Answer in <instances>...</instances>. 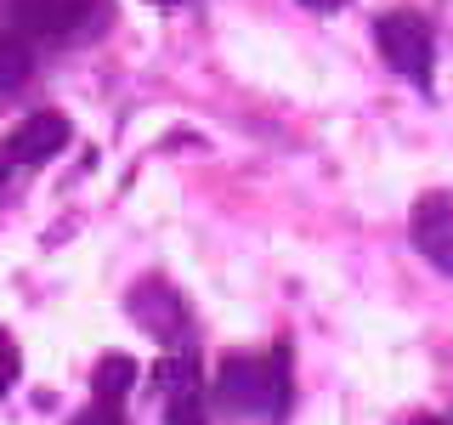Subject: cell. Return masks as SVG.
<instances>
[{
  "label": "cell",
  "instance_id": "obj_1",
  "mask_svg": "<svg viewBox=\"0 0 453 425\" xmlns=\"http://www.w3.org/2000/svg\"><path fill=\"white\" fill-rule=\"evenodd\" d=\"M216 403L226 414H255L278 420L289 408V352H233L216 368Z\"/></svg>",
  "mask_w": 453,
  "mask_h": 425
},
{
  "label": "cell",
  "instance_id": "obj_2",
  "mask_svg": "<svg viewBox=\"0 0 453 425\" xmlns=\"http://www.w3.org/2000/svg\"><path fill=\"white\" fill-rule=\"evenodd\" d=\"M374 40H380L386 63H391L403 80H414V85H431V74H436V40H431V23H425L414 6L380 12V23H374Z\"/></svg>",
  "mask_w": 453,
  "mask_h": 425
},
{
  "label": "cell",
  "instance_id": "obj_3",
  "mask_svg": "<svg viewBox=\"0 0 453 425\" xmlns=\"http://www.w3.org/2000/svg\"><path fill=\"white\" fill-rule=\"evenodd\" d=\"M153 386L165 391V425H204V391H198V363L188 352L153 368Z\"/></svg>",
  "mask_w": 453,
  "mask_h": 425
},
{
  "label": "cell",
  "instance_id": "obj_4",
  "mask_svg": "<svg viewBox=\"0 0 453 425\" xmlns=\"http://www.w3.org/2000/svg\"><path fill=\"white\" fill-rule=\"evenodd\" d=\"M6 18L28 40H51V35H74L91 18V0H6Z\"/></svg>",
  "mask_w": 453,
  "mask_h": 425
},
{
  "label": "cell",
  "instance_id": "obj_5",
  "mask_svg": "<svg viewBox=\"0 0 453 425\" xmlns=\"http://www.w3.org/2000/svg\"><path fill=\"white\" fill-rule=\"evenodd\" d=\"M131 312L142 318V329H153L165 346H181V335H188V306H181V295L159 278H148V283L131 290Z\"/></svg>",
  "mask_w": 453,
  "mask_h": 425
},
{
  "label": "cell",
  "instance_id": "obj_6",
  "mask_svg": "<svg viewBox=\"0 0 453 425\" xmlns=\"http://www.w3.org/2000/svg\"><path fill=\"white\" fill-rule=\"evenodd\" d=\"M63 142H68V120L63 113H28V120L18 125V131L6 136V165H46L63 153Z\"/></svg>",
  "mask_w": 453,
  "mask_h": 425
},
{
  "label": "cell",
  "instance_id": "obj_7",
  "mask_svg": "<svg viewBox=\"0 0 453 425\" xmlns=\"http://www.w3.org/2000/svg\"><path fill=\"white\" fill-rule=\"evenodd\" d=\"M414 244L425 250V261H436L442 273H453V198L448 193H425L414 205Z\"/></svg>",
  "mask_w": 453,
  "mask_h": 425
},
{
  "label": "cell",
  "instance_id": "obj_8",
  "mask_svg": "<svg viewBox=\"0 0 453 425\" xmlns=\"http://www.w3.org/2000/svg\"><path fill=\"white\" fill-rule=\"evenodd\" d=\"M91 386H96V397H103V403H119V397H125V391L136 386V363H131V358H119V352H113V358H103V363H96Z\"/></svg>",
  "mask_w": 453,
  "mask_h": 425
},
{
  "label": "cell",
  "instance_id": "obj_9",
  "mask_svg": "<svg viewBox=\"0 0 453 425\" xmlns=\"http://www.w3.org/2000/svg\"><path fill=\"white\" fill-rule=\"evenodd\" d=\"M28 74V51H23V40H12L6 28H0V85H18Z\"/></svg>",
  "mask_w": 453,
  "mask_h": 425
},
{
  "label": "cell",
  "instance_id": "obj_10",
  "mask_svg": "<svg viewBox=\"0 0 453 425\" xmlns=\"http://www.w3.org/2000/svg\"><path fill=\"white\" fill-rule=\"evenodd\" d=\"M68 425H125V414H119V403H103V397H96L91 408H80L74 420Z\"/></svg>",
  "mask_w": 453,
  "mask_h": 425
},
{
  "label": "cell",
  "instance_id": "obj_11",
  "mask_svg": "<svg viewBox=\"0 0 453 425\" xmlns=\"http://www.w3.org/2000/svg\"><path fill=\"white\" fill-rule=\"evenodd\" d=\"M12 380H18V346H12V335L0 329V397L12 391Z\"/></svg>",
  "mask_w": 453,
  "mask_h": 425
},
{
  "label": "cell",
  "instance_id": "obj_12",
  "mask_svg": "<svg viewBox=\"0 0 453 425\" xmlns=\"http://www.w3.org/2000/svg\"><path fill=\"white\" fill-rule=\"evenodd\" d=\"M301 6H311V12H340L346 0H301Z\"/></svg>",
  "mask_w": 453,
  "mask_h": 425
},
{
  "label": "cell",
  "instance_id": "obj_13",
  "mask_svg": "<svg viewBox=\"0 0 453 425\" xmlns=\"http://www.w3.org/2000/svg\"><path fill=\"white\" fill-rule=\"evenodd\" d=\"M0 188H6V153H0Z\"/></svg>",
  "mask_w": 453,
  "mask_h": 425
},
{
  "label": "cell",
  "instance_id": "obj_14",
  "mask_svg": "<svg viewBox=\"0 0 453 425\" xmlns=\"http://www.w3.org/2000/svg\"><path fill=\"white\" fill-rule=\"evenodd\" d=\"M408 425H442V420H408Z\"/></svg>",
  "mask_w": 453,
  "mask_h": 425
}]
</instances>
